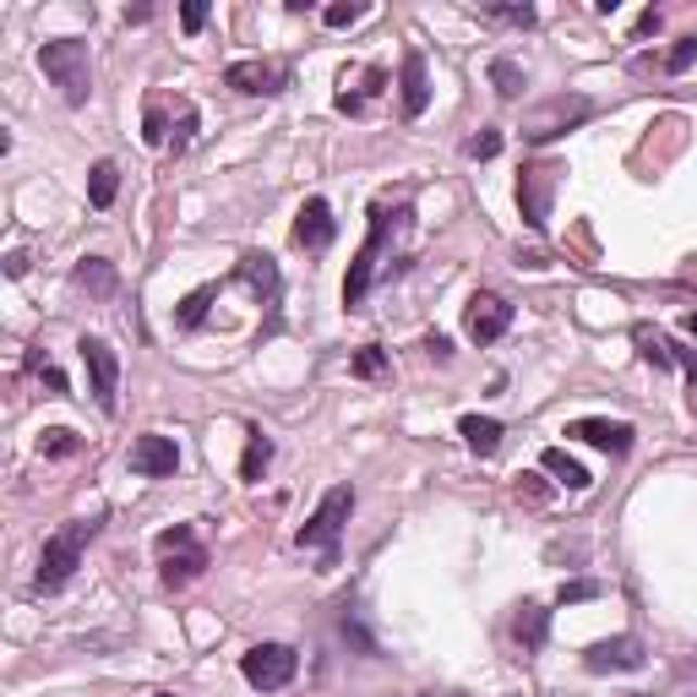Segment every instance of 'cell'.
Returning <instances> with one entry per match:
<instances>
[{"mask_svg": "<svg viewBox=\"0 0 697 697\" xmlns=\"http://www.w3.org/2000/svg\"><path fill=\"white\" fill-rule=\"evenodd\" d=\"M294 670H300V654H294L289 643H256V648H245V654H240V675H245L256 692H278V686H289V681H294Z\"/></svg>", "mask_w": 697, "mask_h": 697, "instance_id": "10", "label": "cell"}, {"mask_svg": "<svg viewBox=\"0 0 697 697\" xmlns=\"http://www.w3.org/2000/svg\"><path fill=\"white\" fill-rule=\"evenodd\" d=\"M348 512H355V485H332V491L316 502V512L300 523L294 545H300V550H321V567H338V540H343Z\"/></svg>", "mask_w": 697, "mask_h": 697, "instance_id": "4", "label": "cell"}, {"mask_svg": "<svg viewBox=\"0 0 697 697\" xmlns=\"http://www.w3.org/2000/svg\"><path fill=\"white\" fill-rule=\"evenodd\" d=\"M104 523L99 518H72V523H61L50 540H45V550H39V572H34V588L39 594H61L72 578H77V567H83V550L93 545V534H99Z\"/></svg>", "mask_w": 697, "mask_h": 697, "instance_id": "1", "label": "cell"}, {"mask_svg": "<svg viewBox=\"0 0 697 697\" xmlns=\"http://www.w3.org/2000/svg\"><path fill=\"white\" fill-rule=\"evenodd\" d=\"M512 637H518V648L523 654H540L545 648V637H550V610L545 605H518V616H512Z\"/></svg>", "mask_w": 697, "mask_h": 697, "instance_id": "20", "label": "cell"}, {"mask_svg": "<svg viewBox=\"0 0 697 697\" xmlns=\"http://www.w3.org/2000/svg\"><path fill=\"white\" fill-rule=\"evenodd\" d=\"M675 366L686 371V382L697 388V348H686V343H675Z\"/></svg>", "mask_w": 697, "mask_h": 697, "instance_id": "42", "label": "cell"}, {"mask_svg": "<svg viewBox=\"0 0 697 697\" xmlns=\"http://www.w3.org/2000/svg\"><path fill=\"white\" fill-rule=\"evenodd\" d=\"M366 12H371L366 0H338V7H327V12H321V23H327V28H355Z\"/></svg>", "mask_w": 697, "mask_h": 697, "instance_id": "32", "label": "cell"}, {"mask_svg": "<svg viewBox=\"0 0 697 697\" xmlns=\"http://www.w3.org/2000/svg\"><path fill=\"white\" fill-rule=\"evenodd\" d=\"M426 104H431V72H426V55L409 45L398 61V110H404V121H420Z\"/></svg>", "mask_w": 697, "mask_h": 697, "instance_id": "14", "label": "cell"}, {"mask_svg": "<svg viewBox=\"0 0 697 697\" xmlns=\"http://www.w3.org/2000/svg\"><path fill=\"white\" fill-rule=\"evenodd\" d=\"M153 697H175V692H153Z\"/></svg>", "mask_w": 697, "mask_h": 697, "instance_id": "47", "label": "cell"}, {"mask_svg": "<svg viewBox=\"0 0 697 697\" xmlns=\"http://www.w3.org/2000/svg\"><path fill=\"white\" fill-rule=\"evenodd\" d=\"M39 453H45V458H72V453H83V436L66 431V426H50V431L39 436Z\"/></svg>", "mask_w": 697, "mask_h": 697, "instance_id": "30", "label": "cell"}, {"mask_svg": "<svg viewBox=\"0 0 697 697\" xmlns=\"http://www.w3.org/2000/svg\"><path fill=\"white\" fill-rule=\"evenodd\" d=\"M561 175H567V169H561L556 159H534V164L518 169V213H523V224H529L534 235L550 229V197H556Z\"/></svg>", "mask_w": 697, "mask_h": 697, "instance_id": "7", "label": "cell"}, {"mask_svg": "<svg viewBox=\"0 0 697 697\" xmlns=\"http://www.w3.org/2000/svg\"><path fill=\"white\" fill-rule=\"evenodd\" d=\"M458 436H464V447L474 458H496L502 453V420H491V415H464L458 420Z\"/></svg>", "mask_w": 697, "mask_h": 697, "instance_id": "19", "label": "cell"}, {"mask_svg": "<svg viewBox=\"0 0 697 697\" xmlns=\"http://www.w3.org/2000/svg\"><path fill=\"white\" fill-rule=\"evenodd\" d=\"M686 332H692V338H697V311H692V316H686Z\"/></svg>", "mask_w": 697, "mask_h": 697, "instance_id": "46", "label": "cell"}, {"mask_svg": "<svg viewBox=\"0 0 697 697\" xmlns=\"http://www.w3.org/2000/svg\"><path fill=\"white\" fill-rule=\"evenodd\" d=\"M39 72L50 77V88H61V99L72 110H83L93 99V61L83 39H45L39 45Z\"/></svg>", "mask_w": 697, "mask_h": 697, "instance_id": "3", "label": "cell"}, {"mask_svg": "<svg viewBox=\"0 0 697 697\" xmlns=\"http://www.w3.org/2000/svg\"><path fill=\"white\" fill-rule=\"evenodd\" d=\"M480 17H491V23H507V28H534L540 23V12L529 7H518V0H491V7H480Z\"/></svg>", "mask_w": 697, "mask_h": 697, "instance_id": "29", "label": "cell"}, {"mask_svg": "<svg viewBox=\"0 0 697 697\" xmlns=\"http://www.w3.org/2000/svg\"><path fill=\"white\" fill-rule=\"evenodd\" d=\"M23 371H28V377H39V382L50 388V398H66V377H61V366L50 360V348H45V343H34L28 355H23Z\"/></svg>", "mask_w": 697, "mask_h": 697, "instance_id": "27", "label": "cell"}, {"mask_svg": "<svg viewBox=\"0 0 697 697\" xmlns=\"http://www.w3.org/2000/svg\"><path fill=\"white\" fill-rule=\"evenodd\" d=\"M348 371H355L360 382H377V377L388 371V355H382V348H377V343H366V348H360V355H355V360H348Z\"/></svg>", "mask_w": 697, "mask_h": 697, "instance_id": "31", "label": "cell"}, {"mask_svg": "<svg viewBox=\"0 0 697 697\" xmlns=\"http://www.w3.org/2000/svg\"><path fill=\"white\" fill-rule=\"evenodd\" d=\"M382 88H388V72H382V66H366L355 93H338V110H343V115H366V104H371Z\"/></svg>", "mask_w": 697, "mask_h": 697, "instance_id": "26", "label": "cell"}, {"mask_svg": "<svg viewBox=\"0 0 697 697\" xmlns=\"http://www.w3.org/2000/svg\"><path fill=\"white\" fill-rule=\"evenodd\" d=\"M180 28L186 34H202L207 28V0H186V7H180Z\"/></svg>", "mask_w": 697, "mask_h": 697, "instance_id": "40", "label": "cell"}, {"mask_svg": "<svg viewBox=\"0 0 697 697\" xmlns=\"http://www.w3.org/2000/svg\"><path fill=\"white\" fill-rule=\"evenodd\" d=\"M28 262H34L28 251H12V256H7V278H23V273H28Z\"/></svg>", "mask_w": 697, "mask_h": 697, "instance_id": "44", "label": "cell"}, {"mask_svg": "<svg viewBox=\"0 0 697 697\" xmlns=\"http://www.w3.org/2000/svg\"><path fill=\"white\" fill-rule=\"evenodd\" d=\"M643 664H648V648H643V637H632V632L583 648V670H594V675H610V670H643Z\"/></svg>", "mask_w": 697, "mask_h": 697, "instance_id": "13", "label": "cell"}, {"mask_svg": "<svg viewBox=\"0 0 697 697\" xmlns=\"http://www.w3.org/2000/svg\"><path fill=\"white\" fill-rule=\"evenodd\" d=\"M464 153H469V159H480V164H485V159H496V153H502V131H496V126H485L480 137H469V148H464Z\"/></svg>", "mask_w": 697, "mask_h": 697, "instance_id": "37", "label": "cell"}, {"mask_svg": "<svg viewBox=\"0 0 697 697\" xmlns=\"http://www.w3.org/2000/svg\"><path fill=\"white\" fill-rule=\"evenodd\" d=\"M343 637H348V643H355V648H360L366 659H377V637H371V632H366V626H360L355 616H343Z\"/></svg>", "mask_w": 697, "mask_h": 697, "instance_id": "39", "label": "cell"}, {"mask_svg": "<svg viewBox=\"0 0 697 697\" xmlns=\"http://www.w3.org/2000/svg\"><path fill=\"white\" fill-rule=\"evenodd\" d=\"M197 126H202L197 104H180V126H175V137H169V153H175V159H180V153L197 142Z\"/></svg>", "mask_w": 697, "mask_h": 697, "instance_id": "34", "label": "cell"}, {"mask_svg": "<svg viewBox=\"0 0 697 697\" xmlns=\"http://www.w3.org/2000/svg\"><path fill=\"white\" fill-rule=\"evenodd\" d=\"M599 594H605V588H599L594 578H572V583H561L556 599H561V605H583V599H599Z\"/></svg>", "mask_w": 697, "mask_h": 697, "instance_id": "38", "label": "cell"}, {"mask_svg": "<svg viewBox=\"0 0 697 697\" xmlns=\"http://www.w3.org/2000/svg\"><path fill=\"white\" fill-rule=\"evenodd\" d=\"M507 327H512V305L502 300V294H491V289H480V294H469V311H464V332H469V343H496V338H507Z\"/></svg>", "mask_w": 697, "mask_h": 697, "instance_id": "12", "label": "cell"}, {"mask_svg": "<svg viewBox=\"0 0 697 697\" xmlns=\"http://www.w3.org/2000/svg\"><path fill=\"white\" fill-rule=\"evenodd\" d=\"M332 235H338V224H332L327 197H311V202L294 213V245H300V251H327Z\"/></svg>", "mask_w": 697, "mask_h": 697, "instance_id": "17", "label": "cell"}, {"mask_svg": "<svg viewBox=\"0 0 697 697\" xmlns=\"http://www.w3.org/2000/svg\"><path fill=\"white\" fill-rule=\"evenodd\" d=\"M632 343H637L643 366H654V371H670V366H675V338H664L659 327L637 321V327H632Z\"/></svg>", "mask_w": 697, "mask_h": 697, "instance_id": "21", "label": "cell"}, {"mask_svg": "<svg viewBox=\"0 0 697 697\" xmlns=\"http://www.w3.org/2000/svg\"><path fill=\"white\" fill-rule=\"evenodd\" d=\"M426 355H431L436 366H447V360H453V338H447V332H426Z\"/></svg>", "mask_w": 697, "mask_h": 697, "instance_id": "41", "label": "cell"}, {"mask_svg": "<svg viewBox=\"0 0 697 697\" xmlns=\"http://www.w3.org/2000/svg\"><path fill=\"white\" fill-rule=\"evenodd\" d=\"M175 469H180V447H175V436L148 431V436H137V442H131V474H142V480H169Z\"/></svg>", "mask_w": 697, "mask_h": 697, "instance_id": "16", "label": "cell"}, {"mask_svg": "<svg viewBox=\"0 0 697 697\" xmlns=\"http://www.w3.org/2000/svg\"><path fill=\"white\" fill-rule=\"evenodd\" d=\"M153 550H159V578H164V588H186V583H197V578L207 572V561H213L191 523L164 529V534L153 540Z\"/></svg>", "mask_w": 697, "mask_h": 697, "instance_id": "5", "label": "cell"}, {"mask_svg": "<svg viewBox=\"0 0 697 697\" xmlns=\"http://www.w3.org/2000/svg\"><path fill=\"white\" fill-rule=\"evenodd\" d=\"M77 355H83V366H88V393H93L99 415H121V355L110 348V338L83 332V338H77Z\"/></svg>", "mask_w": 697, "mask_h": 697, "instance_id": "6", "label": "cell"}, {"mask_svg": "<svg viewBox=\"0 0 697 697\" xmlns=\"http://www.w3.org/2000/svg\"><path fill=\"white\" fill-rule=\"evenodd\" d=\"M72 283H77V289H88L93 300H115L121 273H115V262H104V256H83V262L72 267Z\"/></svg>", "mask_w": 697, "mask_h": 697, "instance_id": "18", "label": "cell"}, {"mask_svg": "<svg viewBox=\"0 0 697 697\" xmlns=\"http://www.w3.org/2000/svg\"><path fill=\"white\" fill-rule=\"evenodd\" d=\"M659 23H664V12H654V7H648V12L637 17V28H632V34H637V39H648V34H659Z\"/></svg>", "mask_w": 697, "mask_h": 697, "instance_id": "43", "label": "cell"}, {"mask_svg": "<svg viewBox=\"0 0 697 697\" xmlns=\"http://www.w3.org/2000/svg\"><path fill=\"white\" fill-rule=\"evenodd\" d=\"M588 115H594V99H583V93H556V99H545V104L523 121V142H529V148H545V142L567 137L572 126H583Z\"/></svg>", "mask_w": 697, "mask_h": 697, "instance_id": "8", "label": "cell"}, {"mask_svg": "<svg viewBox=\"0 0 697 697\" xmlns=\"http://www.w3.org/2000/svg\"><path fill=\"white\" fill-rule=\"evenodd\" d=\"M491 88H496V99H518V93L529 88V72H523L512 55H496V61H491Z\"/></svg>", "mask_w": 697, "mask_h": 697, "instance_id": "28", "label": "cell"}, {"mask_svg": "<svg viewBox=\"0 0 697 697\" xmlns=\"http://www.w3.org/2000/svg\"><path fill=\"white\" fill-rule=\"evenodd\" d=\"M692 61H697V39H675V50H670V55H664L659 66H664L670 77H681V72L692 66Z\"/></svg>", "mask_w": 697, "mask_h": 697, "instance_id": "36", "label": "cell"}, {"mask_svg": "<svg viewBox=\"0 0 697 697\" xmlns=\"http://www.w3.org/2000/svg\"><path fill=\"white\" fill-rule=\"evenodd\" d=\"M148 17H153V7H126V23H131V28H142Z\"/></svg>", "mask_w": 697, "mask_h": 697, "instance_id": "45", "label": "cell"}, {"mask_svg": "<svg viewBox=\"0 0 697 697\" xmlns=\"http://www.w3.org/2000/svg\"><path fill=\"white\" fill-rule=\"evenodd\" d=\"M393 224H409V202H404L398 213H388V202H371L366 245L355 251V262H348V278H343V305H348V311H360V305H366V294H371V283H377V262H382V251H388Z\"/></svg>", "mask_w": 697, "mask_h": 697, "instance_id": "2", "label": "cell"}, {"mask_svg": "<svg viewBox=\"0 0 697 697\" xmlns=\"http://www.w3.org/2000/svg\"><path fill=\"white\" fill-rule=\"evenodd\" d=\"M567 436H572V442H588V447H599V453H610V458H626V453H632V442H637V431H632L626 420H599V415L572 420V426H567Z\"/></svg>", "mask_w": 697, "mask_h": 697, "instance_id": "15", "label": "cell"}, {"mask_svg": "<svg viewBox=\"0 0 697 697\" xmlns=\"http://www.w3.org/2000/svg\"><path fill=\"white\" fill-rule=\"evenodd\" d=\"M267 464H273V442L262 436V426H245V458H240V480H245V485H256V480L267 474Z\"/></svg>", "mask_w": 697, "mask_h": 697, "instance_id": "24", "label": "cell"}, {"mask_svg": "<svg viewBox=\"0 0 697 697\" xmlns=\"http://www.w3.org/2000/svg\"><path fill=\"white\" fill-rule=\"evenodd\" d=\"M512 496L529 502V507H545V502H550V485H545L540 474H518V480H512Z\"/></svg>", "mask_w": 697, "mask_h": 697, "instance_id": "35", "label": "cell"}, {"mask_svg": "<svg viewBox=\"0 0 697 697\" xmlns=\"http://www.w3.org/2000/svg\"><path fill=\"white\" fill-rule=\"evenodd\" d=\"M540 469L556 474V485H567V491H588V485H594V474H588L578 458H567V447H545V453H540Z\"/></svg>", "mask_w": 697, "mask_h": 697, "instance_id": "22", "label": "cell"}, {"mask_svg": "<svg viewBox=\"0 0 697 697\" xmlns=\"http://www.w3.org/2000/svg\"><path fill=\"white\" fill-rule=\"evenodd\" d=\"M115 191H121V169H115V159H99L88 169V202L104 213V207H115Z\"/></svg>", "mask_w": 697, "mask_h": 697, "instance_id": "25", "label": "cell"}, {"mask_svg": "<svg viewBox=\"0 0 697 697\" xmlns=\"http://www.w3.org/2000/svg\"><path fill=\"white\" fill-rule=\"evenodd\" d=\"M213 300H218V283H197V289L175 305V327H180V332L202 327V321H207V311H213Z\"/></svg>", "mask_w": 697, "mask_h": 697, "instance_id": "23", "label": "cell"}, {"mask_svg": "<svg viewBox=\"0 0 697 697\" xmlns=\"http://www.w3.org/2000/svg\"><path fill=\"white\" fill-rule=\"evenodd\" d=\"M289 83H294V72L283 61H235V66H224V88L251 93V99H278Z\"/></svg>", "mask_w": 697, "mask_h": 697, "instance_id": "11", "label": "cell"}, {"mask_svg": "<svg viewBox=\"0 0 697 697\" xmlns=\"http://www.w3.org/2000/svg\"><path fill=\"white\" fill-rule=\"evenodd\" d=\"M169 115H164V104H148V121H142V142L148 148H169Z\"/></svg>", "mask_w": 697, "mask_h": 697, "instance_id": "33", "label": "cell"}, {"mask_svg": "<svg viewBox=\"0 0 697 697\" xmlns=\"http://www.w3.org/2000/svg\"><path fill=\"white\" fill-rule=\"evenodd\" d=\"M235 283L251 289V300L267 311V332H278V311H283V273H278V262L267 251H240Z\"/></svg>", "mask_w": 697, "mask_h": 697, "instance_id": "9", "label": "cell"}]
</instances>
